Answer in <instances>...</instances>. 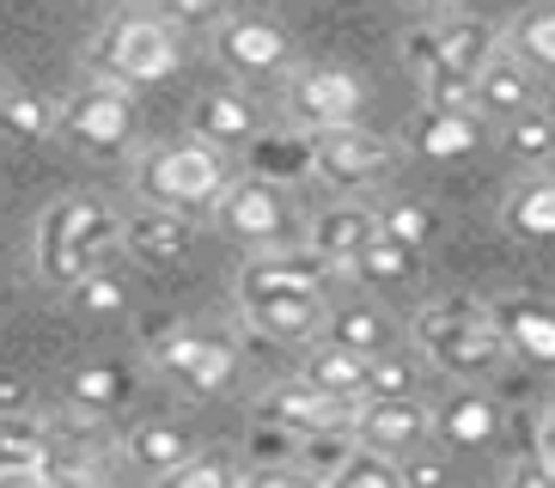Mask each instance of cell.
<instances>
[{
  "instance_id": "obj_1",
  "label": "cell",
  "mask_w": 555,
  "mask_h": 488,
  "mask_svg": "<svg viewBox=\"0 0 555 488\" xmlns=\"http://www.w3.org/2000/svg\"><path fill=\"white\" fill-rule=\"evenodd\" d=\"M415 342H422L427 367H440L457 385H476L489 378L506 360V348L489 330V299H434V306L415 311Z\"/></svg>"
},
{
  "instance_id": "obj_2",
  "label": "cell",
  "mask_w": 555,
  "mask_h": 488,
  "mask_svg": "<svg viewBox=\"0 0 555 488\" xmlns=\"http://www.w3.org/2000/svg\"><path fill=\"white\" fill-rule=\"evenodd\" d=\"M92 80L134 92V86H159L183 67V43L159 25V13H116L99 37H92Z\"/></svg>"
},
{
  "instance_id": "obj_3",
  "label": "cell",
  "mask_w": 555,
  "mask_h": 488,
  "mask_svg": "<svg viewBox=\"0 0 555 488\" xmlns=\"http://www.w3.org/2000/svg\"><path fill=\"white\" fill-rule=\"evenodd\" d=\"M116 244V214L99 208V202H86V195H62L43 220H37V275L50 281V287L74 293L99 257Z\"/></svg>"
},
{
  "instance_id": "obj_4",
  "label": "cell",
  "mask_w": 555,
  "mask_h": 488,
  "mask_svg": "<svg viewBox=\"0 0 555 488\" xmlns=\"http://www.w3.org/2000/svg\"><path fill=\"white\" fill-rule=\"evenodd\" d=\"M134 190H141V208H165V214H190L202 202L227 190V159L202 141H165L147 146L134 159Z\"/></svg>"
},
{
  "instance_id": "obj_5",
  "label": "cell",
  "mask_w": 555,
  "mask_h": 488,
  "mask_svg": "<svg viewBox=\"0 0 555 488\" xmlns=\"http://www.w3.org/2000/svg\"><path fill=\"white\" fill-rule=\"evenodd\" d=\"M494 49H501V37L476 13H434L427 25H415L403 37V62L415 67V80H427V74H464V80H476Z\"/></svg>"
},
{
  "instance_id": "obj_6",
  "label": "cell",
  "mask_w": 555,
  "mask_h": 488,
  "mask_svg": "<svg viewBox=\"0 0 555 488\" xmlns=\"http://www.w3.org/2000/svg\"><path fill=\"white\" fill-rule=\"evenodd\" d=\"M311 171L330 183L336 195H360L385 183L397 171V141H385L378 129H330V134H311Z\"/></svg>"
},
{
  "instance_id": "obj_7",
  "label": "cell",
  "mask_w": 555,
  "mask_h": 488,
  "mask_svg": "<svg viewBox=\"0 0 555 488\" xmlns=\"http://www.w3.org/2000/svg\"><path fill=\"white\" fill-rule=\"evenodd\" d=\"M55 134H67L80 153L111 159V153H122V146L134 141V98L104 86V80H86L80 92L55 111Z\"/></svg>"
},
{
  "instance_id": "obj_8",
  "label": "cell",
  "mask_w": 555,
  "mask_h": 488,
  "mask_svg": "<svg viewBox=\"0 0 555 488\" xmlns=\"http://www.w3.org/2000/svg\"><path fill=\"white\" fill-rule=\"evenodd\" d=\"M360 104H366V86L336 62L299 67L294 80H287V116H294L299 134L348 129V123H360Z\"/></svg>"
},
{
  "instance_id": "obj_9",
  "label": "cell",
  "mask_w": 555,
  "mask_h": 488,
  "mask_svg": "<svg viewBox=\"0 0 555 488\" xmlns=\"http://www.w3.org/2000/svg\"><path fill=\"white\" fill-rule=\"evenodd\" d=\"M330 269L311 257L306 244L299 251H250L245 269H238V311L245 306H269V299H324Z\"/></svg>"
},
{
  "instance_id": "obj_10",
  "label": "cell",
  "mask_w": 555,
  "mask_h": 488,
  "mask_svg": "<svg viewBox=\"0 0 555 488\" xmlns=\"http://www.w3.org/2000/svg\"><path fill=\"white\" fill-rule=\"evenodd\" d=\"M214 227L232 244H245V251H281V239H287V195L250 178L227 183L214 195Z\"/></svg>"
},
{
  "instance_id": "obj_11",
  "label": "cell",
  "mask_w": 555,
  "mask_h": 488,
  "mask_svg": "<svg viewBox=\"0 0 555 488\" xmlns=\"http://www.w3.org/2000/svg\"><path fill=\"white\" fill-rule=\"evenodd\" d=\"M214 55H220V67H232L238 80H262V74H281V67H287L294 37L281 31L269 13H227L220 31H214Z\"/></svg>"
},
{
  "instance_id": "obj_12",
  "label": "cell",
  "mask_w": 555,
  "mask_h": 488,
  "mask_svg": "<svg viewBox=\"0 0 555 488\" xmlns=\"http://www.w3.org/2000/svg\"><path fill=\"white\" fill-rule=\"evenodd\" d=\"M348 439L354 452H373V458H409L427 446V397H409V403H360L348 415Z\"/></svg>"
},
{
  "instance_id": "obj_13",
  "label": "cell",
  "mask_w": 555,
  "mask_h": 488,
  "mask_svg": "<svg viewBox=\"0 0 555 488\" xmlns=\"http://www.w3.org/2000/svg\"><path fill=\"white\" fill-rule=\"evenodd\" d=\"M153 367H159L165 378H178L190 397H214V390L232 378V342H208V336L178 330V336L153 342Z\"/></svg>"
},
{
  "instance_id": "obj_14",
  "label": "cell",
  "mask_w": 555,
  "mask_h": 488,
  "mask_svg": "<svg viewBox=\"0 0 555 488\" xmlns=\"http://www.w3.org/2000/svg\"><path fill=\"white\" fill-rule=\"evenodd\" d=\"M489 330H494V342H501L506 355L531 360V367H550L555 360V311H550V299H538V293H506V299H494Z\"/></svg>"
},
{
  "instance_id": "obj_15",
  "label": "cell",
  "mask_w": 555,
  "mask_h": 488,
  "mask_svg": "<svg viewBox=\"0 0 555 488\" xmlns=\"http://www.w3.org/2000/svg\"><path fill=\"white\" fill-rule=\"evenodd\" d=\"M348 415H354V409H343V403H330V397H318V390H306L299 378L294 385H275L257 403V427H275V434H287V439L348 434Z\"/></svg>"
},
{
  "instance_id": "obj_16",
  "label": "cell",
  "mask_w": 555,
  "mask_h": 488,
  "mask_svg": "<svg viewBox=\"0 0 555 488\" xmlns=\"http://www.w3.org/2000/svg\"><path fill=\"white\" fill-rule=\"evenodd\" d=\"M501 427H506V409L476 385H457L440 403H427V434L446 439V446H494Z\"/></svg>"
},
{
  "instance_id": "obj_17",
  "label": "cell",
  "mask_w": 555,
  "mask_h": 488,
  "mask_svg": "<svg viewBox=\"0 0 555 488\" xmlns=\"http://www.w3.org/2000/svg\"><path fill=\"white\" fill-rule=\"evenodd\" d=\"M262 134V111H257V98L238 92V86H220V92H202L196 98V111H190V141L202 146H250Z\"/></svg>"
},
{
  "instance_id": "obj_18",
  "label": "cell",
  "mask_w": 555,
  "mask_h": 488,
  "mask_svg": "<svg viewBox=\"0 0 555 488\" xmlns=\"http://www.w3.org/2000/svg\"><path fill=\"white\" fill-rule=\"evenodd\" d=\"M190 214H165V208H134L129 220H116V244L134 251V262L147 269H171L190 257Z\"/></svg>"
},
{
  "instance_id": "obj_19",
  "label": "cell",
  "mask_w": 555,
  "mask_h": 488,
  "mask_svg": "<svg viewBox=\"0 0 555 488\" xmlns=\"http://www.w3.org/2000/svg\"><path fill=\"white\" fill-rule=\"evenodd\" d=\"M373 202H330L318 220H311V232H306V251L318 262H324L330 275H343L348 262H354V251L366 239H373Z\"/></svg>"
},
{
  "instance_id": "obj_20",
  "label": "cell",
  "mask_w": 555,
  "mask_h": 488,
  "mask_svg": "<svg viewBox=\"0 0 555 488\" xmlns=\"http://www.w3.org/2000/svg\"><path fill=\"white\" fill-rule=\"evenodd\" d=\"M318 336H324L330 348L354 355V360H378V355H391V348H397L391 318H385L378 306H366V299H343V306H330Z\"/></svg>"
},
{
  "instance_id": "obj_21",
  "label": "cell",
  "mask_w": 555,
  "mask_h": 488,
  "mask_svg": "<svg viewBox=\"0 0 555 488\" xmlns=\"http://www.w3.org/2000/svg\"><path fill=\"white\" fill-rule=\"evenodd\" d=\"M531 111H538V80L494 49L489 67L476 74V116H482V123H489V116L494 123H519V116H531Z\"/></svg>"
},
{
  "instance_id": "obj_22",
  "label": "cell",
  "mask_w": 555,
  "mask_h": 488,
  "mask_svg": "<svg viewBox=\"0 0 555 488\" xmlns=\"http://www.w3.org/2000/svg\"><path fill=\"white\" fill-rule=\"evenodd\" d=\"M482 134H489V123L470 111H422L409 123V146L422 159H470L482 146Z\"/></svg>"
},
{
  "instance_id": "obj_23",
  "label": "cell",
  "mask_w": 555,
  "mask_h": 488,
  "mask_svg": "<svg viewBox=\"0 0 555 488\" xmlns=\"http://www.w3.org/2000/svg\"><path fill=\"white\" fill-rule=\"evenodd\" d=\"M366 367H373V360H354V355H343V348L318 342V348L306 355L299 385L318 390V397H330V403H343V409H360L366 403Z\"/></svg>"
},
{
  "instance_id": "obj_24",
  "label": "cell",
  "mask_w": 555,
  "mask_h": 488,
  "mask_svg": "<svg viewBox=\"0 0 555 488\" xmlns=\"http://www.w3.org/2000/svg\"><path fill=\"white\" fill-rule=\"evenodd\" d=\"M311 171V134L299 129H262L250 141V183H294Z\"/></svg>"
},
{
  "instance_id": "obj_25",
  "label": "cell",
  "mask_w": 555,
  "mask_h": 488,
  "mask_svg": "<svg viewBox=\"0 0 555 488\" xmlns=\"http://www.w3.org/2000/svg\"><path fill=\"white\" fill-rule=\"evenodd\" d=\"M122 458H129L134 471H147L159 483L165 471H178L183 458H196V439L183 434L178 422H141L129 439H122Z\"/></svg>"
},
{
  "instance_id": "obj_26",
  "label": "cell",
  "mask_w": 555,
  "mask_h": 488,
  "mask_svg": "<svg viewBox=\"0 0 555 488\" xmlns=\"http://www.w3.org/2000/svg\"><path fill=\"white\" fill-rule=\"evenodd\" d=\"M506 62H519L531 80H543L555 67V7H531V13H519L513 25H506Z\"/></svg>"
},
{
  "instance_id": "obj_27",
  "label": "cell",
  "mask_w": 555,
  "mask_h": 488,
  "mask_svg": "<svg viewBox=\"0 0 555 488\" xmlns=\"http://www.w3.org/2000/svg\"><path fill=\"white\" fill-rule=\"evenodd\" d=\"M501 227L513 232V239H525V244H550L555 239V183L550 178L519 183V190L506 195Z\"/></svg>"
},
{
  "instance_id": "obj_28",
  "label": "cell",
  "mask_w": 555,
  "mask_h": 488,
  "mask_svg": "<svg viewBox=\"0 0 555 488\" xmlns=\"http://www.w3.org/2000/svg\"><path fill=\"white\" fill-rule=\"evenodd\" d=\"M245 324L269 342H306L324 330V299H269V306H245Z\"/></svg>"
},
{
  "instance_id": "obj_29",
  "label": "cell",
  "mask_w": 555,
  "mask_h": 488,
  "mask_svg": "<svg viewBox=\"0 0 555 488\" xmlns=\"http://www.w3.org/2000/svg\"><path fill=\"white\" fill-rule=\"evenodd\" d=\"M348 275L354 281H373V287H409V281L422 275V257L415 251H403V244H391V239H366L354 251V262H348Z\"/></svg>"
},
{
  "instance_id": "obj_30",
  "label": "cell",
  "mask_w": 555,
  "mask_h": 488,
  "mask_svg": "<svg viewBox=\"0 0 555 488\" xmlns=\"http://www.w3.org/2000/svg\"><path fill=\"white\" fill-rule=\"evenodd\" d=\"M409 397H422V355L409 348L378 355L366 367V403H409Z\"/></svg>"
},
{
  "instance_id": "obj_31",
  "label": "cell",
  "mask_w": 555,
  "mask_h": 488,
  "mask_svg": "<svg viewBox=\"0 0 555 488\" xmlns=\"http://www.w3.org/2000/svg\"><path fill=\"white\" fill-rule=\"evenodd\" d=\"M122 397H129V367H116V360H92L74 373V409H86V422L111 415Z\"/></svg>"
},
{
  "instance_id": "obj_32",
  "label": "cell",
  "mask_w": 555,
  "mask_h": 488,
  "mask_svg": "<svg viewBox=\"0 0 555 488\" xmlns=\"http://www.w3.org/2000/svg\"><path fill=\"white\" fill-rule=\"evenodd\" d=\"M50 458V434L37 415H7L0 422V471H43Z\"/></svg>"
},
{
  "instance_id": "obj_33",
  "label": "cell",
  "mask_w": 555,
  "mask_h": 488,
  "mask_svg": "<svg viewBox=\"0 0 555 488\" xmlns=\"http://www.w3.org/2000/svg\"><path fill=\"white\" fill-rule=\"evenodd\" d=\"M0 129L13 134V141H25V146L50 141L55 134V104L37 98V92H7L0 98Z\"/></svg>"
},
{
  "instance_id": "obj_34",
  "label": "cell",
  "mask_w": 555,
  "mask_h": 488,
  "mask_svg": "<svg viewBox=\"0 0 555 488\" xmlns=\"http://www.w3.org/2000/svg\"><path fill=\"white\" fill-rule=\"evenodd\" d=\"M373 227H378V239H391V244H403V251L422 257V244L434 239V214L415 208V202H403V195H391V202L373 208Z\"/></svg>"
},
{
  "instance_id": "obj_35",
  "label": "cell",
  "mask_w": 555,
  "mask_h": 488,
  "mask_svg": "<svg viewBox=\"0 0 555 488\" xmlns=\"http://www.w3.org/2000/svg\"><path fill=\"white\" fill-rule=\"evenodd\" d=\"M348 458H354V439L348 434H318V439H299V452H294V471L311 476V483L324 488L330 476L343 471Z\"/></svg>"
},
{
  "instance_id": "obj_36",
  "label": "cell",
  "mask_w": 555,
  "mask_h": 488,
  "mask_svg": "<svg viewBox=\"0 0 555 488\" xmlns=\"http://www.w3.org/2000/svg\"><path fill=\"white\" fill-rule=\"evenodd\" d=\"M37 476H43V488H111L99 452H50Z\"/></svg>"
},
{
  "instance_id": "obj_37",
  "label": "cell",
  "mask_w": 555,
  "mask_h": 488,
  "mask_svg": "<svg viewBox=\"0 0 555 488\" xmlns=\"http://www.w3.org/2000/svg\"><path fill=\"white\" fill-rule=\"evenodd\" d=\"M550 146H555V123H550V111H531V116H519V123H506V153L519 165H543L550 159Z\"/></svg>"
},
{
  "instance_id": "obj_38",
  "label": "cell",
  "mask_w": 555,
  "mask_h": 488,
  "mask_svg": "<svg viewBox=\"0 0 555 488\" xmlns=\"http://www.w3.org/2000/svg\"><path fill=\"white\" fill-rule=\"evenodd\" d=\"M153 488H238V476H232V464H227V458L196 452V458H183L178 471H165Z\"/></svg>"
},
{
  "instance_id": "obj_39",
  "label": "cell",
  "mask_w": 555,
  "mask_h": 488,
  "mask_svg": "<svg viewBox=\"0 0 555 488\" xmlns=\"http://www.w3.org/2000/svg\"><path fill=\"white\" fill-rule=\"evenodd\" d=\"M324 488H403V483H397V464H391V458L354 452V458H348V464H343V471L330 476Z\"/></svg>"
},
{
  "instance_id": "obj_40",
  "label": "cell",
  "mask_w": 555,
  "mask_h": 488,
  "mask_svg": "<svg viewBox=\"0 0 555 488\" xmlns=\"http://www.w3.org/2000/svg\"><path fill=\"white\" fill-rule=\"evenodd\" d=\"M74 306H80L86 318H111V311L129 306V287H122L116 275H104V269H92V275L74 287Z\"/></svg>"
},
{
  "instance_id": "obj_41",
  "label": "cell",
  "mask_w": 555,
  "mask_h": 488,
  "mask_svg": "<svg viewBox=\"0 0 555 488\" xmlns=\"http://www.w3.org/2000/svg\"><path fill=\"white\" fill-rule=\"evenodd\" d=\"M422 98H427V111H470L476 116V80H464V74H427Z\"/></svg>"
},
{
  "instance_id": "obj_42",
  "label": "cell",
  "mask_w": 555,
  "mask_h": 488,
  "mask_svg": "<svg viewBox=\"0 0 555 488\" xmlns=\"http://www.w3.org/2000/svg\"><path fill=\"white\" fill-rule=\"evenodd\" d=\"M220 18H227V13H220V7H208V0H190V7L178 0V7H165V13H159V25L183 43V31H220Z\"/></svg>"
},
{
  "instance_id": "obj_43",
  "label": "cell",
  "mask_w": 555,
  "mask_h": 488,
  "mask_svg": "<svg viewBox=\"0 0 555 488\" xmlns=\"http://www.w3.org/2000/svg\"><path fill=\"white\" fill-rule=\"evenodd\" d=\"M397 483L403 488H452V471H446V458L409 452V458H397Z\"/></svg>"
},
{
  "instance_id": "obj_44",
  "label": "cell",
  "mask_w": 555,
  "mask_h": 488,
  "mask_svg": "<svg viewBox=\"0 0 555 488\" xmlns=\"http://www.w3.org/2000/svg\"><path fill=\"white\" fill-rule=\"evenodd\" d=\"M250 452H257V471H275V464H294L299 439L275 434V427H257V434H250Z\"/></svg>"
},
{
  "instance_id": "obj_45",
  "label": "cell",
  "mask_w": 555,
  "mask_h": 488,
  "mask_svg": "<svg viewBox=\"0 0 555 488\" xmlns=\"http://www.w3.org/2000/svg\"><path fill=\"white\" fill-rule=\"evenodd\" d=\"M238 488H318L311 476H299L294 464H275V471H250Z\"/></svg>"
},
{
  "instance_id": "obj_46",
  "label": "cell",
  "mask_w": 555,
  "mask_h": 488,
  "mask_svg": "<svg viewBox=\"0 0 555 488\" xmlns=\"http://www.w3.org/2000/svg\"><path fill=\"white\" fill-rule=\"evenodd\" d=\"M501 488H555V471H543L531 458H513V471H506Z\"/></svg>"
},
{
  "instance_id": "obj_47",
  "label": "cell",
  "mask_w": 555,
  "mask_h": 488,
  "mask_svg": "<svg viewBox=\"0 0 555 488\" xmlns=\"http://www.w3.org/2000/svg\"><path fill=\"white\" fill-rule=\"evenodd\" d=\"M7 415H31V409H25V385H18V378H0V422H7Z\"/></svg>"
},
{
  "instance_id": "obj_48",
  "label": "cell",
  "mask_w": 555,
  "mask_h": 488,
  "mask_svg": "<svg viewBox=\"0 0 555 488\" xmlns=\"http://www.w3.org/2000/svg\"><path fill=\"white\" fill-rule=\"evenodd\" d=\"M0 488H43L37 471H0Z\"/></svg>"
},
{
  "instance_id": "obj_49",
  "label": "cell",
  "mask_w": 555,
  "mask_h": 488,
  "mask_svg": "<svg viewBox=\"0 0 555 488\" xmlns=\"http://www.w3.org/2000/svg\"><path fill=\"white\" fill-rule=\"evenodd\" d=\"M7 92H13V86H7V80H0V98H7Z\"/></svg>"
}]
</instances>
